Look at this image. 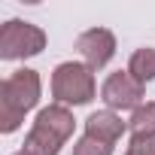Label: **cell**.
Instances as JSON below:
<instances>
[{"mask_svg": "<svg viewBox=\"0 0 155 155\" xmlns=\"http://www.w3.org/2000/svg\"><path fill=\"white\" fill-rule=\"evenodd\" d=\"M43 49H46V34H43V28H37L31 21L12 18L0 28V58L3 61L31 58V55H40Z\"/></svg>", "mask_w": 155, "mask_h": 155, "instance_id": "cell-4", "label": "cell"}, {"mask_svg": "<svg viewBox=\"0 0 155 155\" xmlns=\"http://www.w3.org/2000/svg\"><path fill=\"white\" fill-rule=\"evenodd\" d=\"M128 73L134 76L137 82H152L155 79V49H137L134 55H131V61H128Z\"/></svg>", "mask_w": 155, "mask_h": 155, "instance_id": "cell-8", "label": "cell"}, {"mask_svg": "<svg viewBox=\"0 0 155 155\" xmlns=\"http://www.w3.org/2000/svg\"><path fill=\"white\" fill-rule=\"evenodd\" d=\"M73 113L61 104H52V107H43L34 119V128L28 131L25 137V155H58L61 146L73 137Z\"/></svg>", "mask_w": 155, "mask_h": 155, "instance_id": "cell-2", "label": "cell"}, {"mask_svg": "<svg viewBox=\"0 0 155 155\" xmlns=\"http://www.w3.org/2000/svg\"><path fill=\"white\" fill-rule=\"evenodd\" d=\"M125 155H155V137H131Z\"/></svg>", "mask_w": 155, "mask_h": 155, "instance_id": "cell-11", "label": "cell"}, {"mask_svg": "<svg viewBox=\"0 0 155 155\" xmlns=\"http://www.w3.org/2000/svg\"><path fill=\"white\" fill-rule=\"evenodd\" d=\"M76 52L85 58V64L91 70L110 64V58L116 55V37L113 31L107 28H91V31H82L79 40H76Z\"/></svg>", "mask_w": 155, "mask_h": 155, "instance_id": "cell-6", "label": "cell"}, {"mask_svg": "<svg viewBox=\"0 0 155 155\" xmlns=\"http://www.w3.org/2000/svg\"><path fill=\"white\" fill-rule=\"evenodd\" d=\"M122 134H125V122L113 110H101V113H91L85 119V137H94V140L113 146Z\"/></svg>", "mask_w": 155, "mask_h": 155, "instance_id": "cell-7", "label": "cell"}, {"mask_svg": "<svg viewBox=\"0 0 155 155\" xmlns=\"http://www.w3.org/2000/svg\"><path fill=\"white\" fill-rule=\"evenodd\" d=\"M131 137H155V104H143L131 116Z\"/></svg>", "mask_w": 155, "mask_h": 155, "instance_id": "cell-9", "label": "cell"}, {"mask_svg": "<svg viewBox=\"0 0 155 155\" xmlns=\"http://www.w3.org/2000/svg\"><path fill=\"white\" fill-rule=\"evenodd\" d=\"M15 155H25V152H15Z\"/></svg>", "mask_w": 155, "mask_h": 155, "instance_id": "cell-12", "label": "cell"}, {"mask_svg": "<svg viewBox=\"0 0 155 155\" xmlns=\"http://www.w3.org/2000/svg\"><path fill=\"white\" fill-rule=\"evenodd\" d=\"M40 91H43V82L37 70L21 67L9 73L0 85V131L3 134L18 131V125L25 122V113L40 104Z\"/></svg>", "mask_w": 155, "mask_h": 155, "instance_id": "cell-1", "label": "cell"}, {"mask_svg": "<svg viewBox=\"0 0 155 155\" xmlns=\"http://www.w3.org/2000/svg\"><path fill=\"white\" fill-rule=\"evenodd\" d=\"M143 91H146V85L137 82L128 70H116V73L107 76V82L101 88V97L110 110H137V107H143L140 104Z\"/></svg>", "mask_w": 155, "mask_h": 155, "instance_id": "cell-5", "label": "cell"}, {"mask_svg": "<svg viewBox=\"0 0 155 155\" xmlns=\"http://www.w3.org/2000/svg\"><path fill=\"white\" fill-rule=\"evenodd\" d=\"M52 97L64 107V104H73V107H82V104H91L94 101V73L88 64H79V61H64L55 67L52 73Z\"/></svg>", "mask_w": 155, "mask_h": 155, "instance_id": "cell-3", "label": "cell"}, {"mask_svg": "<svg viewBox=\"0 0 155 155\" xmlns=\"http://www.w3.org/2000/svg\"><path fill=\"white\" fill-rule=\"evenodd\" d=\"M73 155H113V146L82 134V140H76V143H73Z\"/></svg>", "mask_w": 155, "mask_h": 155, "instance_id": "cell-10", "label": "cell"}]
</instances>
